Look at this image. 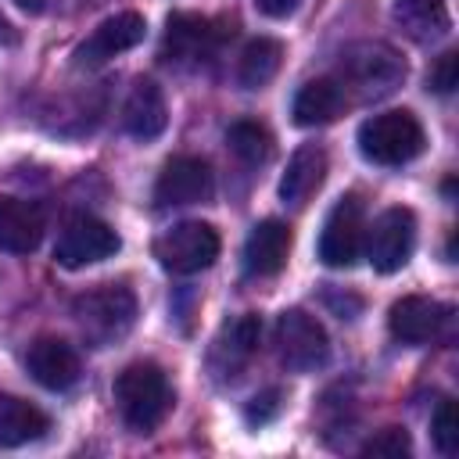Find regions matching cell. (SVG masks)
<instances>
[{
    "label": "cell",
    "instance_id": "obj_1",
    "mask_svg": "<svg viewBox=\"0 0 459 459\" xmlns=\"http://www.w3.org/2000/svg\"><path fill=\"white\" fill-rule=\"evenodd\" d=\"M337 86L344 93V100L366 104V100H380L387 93H394L405 79V61L391 43L380 39H359L348 43L337 57Z\"/></svg>",
    "mask_w": 459,
    "mask_h": 459
},
{
    "label": "cell",
    "instance_id": "obj_2",
    "mask_svg": "<svg viewBox=\"0 0 459 459\" xmlns=\"http://www.w3.org/2000/svg\"><path fill=\"white\" fill-rule=\"evenodd\" d=\"M115 402L129 430L151 434L172 409V387L158 362H133L115 377Z\"/></svg>",
    "mask_w": 459,
    "mask_h": 459
},
{
    "label": "cell",
    "instance_id": "obj_3",
    "mask_svg": "<svg viewBox=\"0 0 459 459\" xmlns=\"http://www.w3.org/2000/svg\"><path fill=\"white\" fill-rule=\"evenodd\" d=\"M72 316L79 333L93 348H108L122 341L136 323V294L122 283H104L72 301Z\"/></svg>",
    "mask_w": 459,
    "mask_h": 459
},
{
    "label": "cell",
    "instance_id": "obj_4",
    "mask_svg": "<svg viewBox=\"0 0 459 459\" xmlns=\"http://www.w3.org/2000/svg\"><path fill=\"white\" fill-rule=\"evenodd\" d=\"M427 143V133L420 118L405 108L369 115L359 126V151L377 165H405L412 161Z\"/></svg>",
    "mask_w": 459,
    "mask_h": 459
},
{
    "label": "cell",
    "instance_id": "obj_5",
    "mask_svg": "<svg viewBox=\"0 0 459 459\" xmlns=\"http://www.w3.org/2000/svg\"><path fill=\"white\" fill-rule=\"evenodd\" d=\"M233 22H215L208 14H190V11H172L165 22V39H161V57L179 68H197L215 50L233 39Z\"/></svg>",
    "mask_w": 459,
    "mask_h": 459
},
{
    "label": "cell",
    "instance_id": "obj_6",
    "mask_svg": "<svg viewBox=\"0 0 459 459\" xmlns=\"http://www.w3.org/2000/svg\"><path fill=\"white\" fill-rule=\"evenodd\" d=\"M273 344H276L280 362H283L287 369H294V373L319 369V366H326V359H330V337H326L323 323H319L316 316L301 312V308L280 312Z\"/></svg>",
    "mask_w": 459,
    "mask_h": 459
},
{
    "label": "cell",
    "instance_id": "obj_7",
    "mask_svg": "<svg viewBox=\"0 0 459 459\" xmlns=\"http://www.w3.org/2000/svg\"><path fill=\"white\" fill-rule=\"evenodd\" d=\"M154 258L161 262V269L179 273V276L201 273L219 258V233L197 219L176 222L172 230H165L154 240Z\"/></svg>",
    "mask_w": 459,
    "mask_h": 459
},
{
    "label": "cell",
    "instance_id": "obj_8",
    "mask_svg": "<svg viewBox=\"0 0 459 459\" xmlns=\"http://www.w3.org/2000/svg\"><path fill=\"white\" fill-rule=\"evenodd\" d=\"M118 247H122V240H118V233L104 219H97V215H72L61 226V233H57L54 258L65 269H82V265L111 258Z\"/></svg>",
    "mask_w": 459,
    "mask_h": 459
},
{
    "label": "cell",
    "instance_id": "obj_9",
    "mask_svg": "<svg viewBox=\"0 0 459 459\" xmlns=\"http://www.w3.org/2000/svg\"><path fill=\"white\" fill-rule=\"evenodd\" d=\"M362 240H366V219H362V201L359 194H344L319 233V258L330 269H348L355 265V258L362 255Z\"/></svg>",
    "mask_w": 459,
    "mask_h": 459
},
{
    "label": "cell",
    "instance_id": "obj_10",
    "mask_svg": "<svg viewBox=\"0 0 459 459\" xmlns=\"http://www.w3.org/2000/svg\"><path fill=\"white\" fill-rule=\"evenodd\" d=\"M362 244H366V255H369L377 273L402 269L416 247V215L409 208H398V204L380 212Z\"/></svg>",
    "mask_w": 459,
    "mask_h": 459
},
{
    "label": "cell",
    "instance_id": "obj_11",
    "mask_svg": "<svg viewBox=\"0 0 459 459\" xmlns=\"http://www.w3.org/2000/svg\"><path fill=\"white\" fill-rule=\"evenodd\" d=\"M215 190L212 165L194 154H176L161 165L158 183H154V201L161 208H179V204H197L208 201Z\"/></svg>",
    "mask_w": 459,
    "mask_h": 459
},
{
    "label": "cell",
    "instance_id": "obj_12",
    "mask_svg": "<svg viewBox=\"0 0 459 459\" xmlns=\"http://www.w3.org/2000/svg\"><path fill=\"white\" fill-rule=\"evenodd\" d=\"M258 341H262V319L255 312H244L237 319H230L219 337L212 341V351H208V369L215 373L219 384H230L244 373V366L255 359L258 351Z\"/></svg>",
    "mask_w": 459,
    "mask_h": 459
},
{
    "label": "cell",
    "instance_id": "obj_13",
    "mask_svg": "<svg viewBox=\"0 0 459 459\" xmlns=\"http://www.w3.org/2000/svg\"><path fill=\"white\" fill-rule=\"evenodd\" d=\"M387 326L402 344H430L452 326V308L427 294H405L391 305Z\"/></svg>",
    "mask_w": 459,
    "mask_h": 459
},
{
    "label": "cell",
    "instance_id": "obj_14",
    "mask_svg": "<svg viewBox=\"0 0 459 459\" xmlns=\"http://www.w3.org/2000/svg\"><path fill=\"white\" fill-rule=\"evenodd\" d=\"M147 32V22L143 14L136 11H118L111 18H104L79 47H75V65L79 68H93V65H104L126 50H133Z\"/></svg>",
    "mask_w": 459,
    "mask_h": 459
},
{
    "label": "cell",
    "instance_id": "obj_15",
    "mask_svg": "<svg viewBox=\"0 0 459 459\" xmlns=\"http://www.w3.org/2000/svg\"><path fill=\"white\" fill-rule=\"evenodd\" d=\"M25 366L32 373L36 384H43L47 391H65L79 380L82 373V362H79V351L61 341V337H36L29 344V355H25Z\"/></svg>",
    "mask_w": 459,
    "mask_h": 459
},
{
    "label": "cell",
    "instance_id": "obj_16",
    "mask_svg": "<svg viewBox=\"0 0 459 459\" xmlns=\"http://www.w3.org/2000/svg\"><path fill=\"white\" fill-rule=\"evenodd\" d=\"M290 255V226L280 219L258 222L244 240V269L247 276H276Z\"/></svg>",
    "mask_w": 459,
    "mask_h": 459
},
{
    "label": "cell",
    "instance_id": "obj_17",
    "mask_svg": "<svg viewBox=\"0 0 459 459\" xmlns=\"http://www.w3.org/2000/svg\"><path fill=\"white\" fill-rule=\"evenodd\" d=\"M169 122V108H165V93L154 79H136L126 104H122V126L129 136L136 140H154L161 136Z\"/></svg>",
    "mask_w": 459,
    "mask_h": 459
},
{
    "label": "cell",
    "instance_id": "obj_18",
    "mask_svg": "<svg viewBox=\"0 0 459 459\" xmlns=\"http://www.w3.org/2000/svg\"><path fill=\"white\" fill-rule=\"evenodd\" d=\"M43 240V212L22 197H0V247L29 255Z\"/></svg>",
    "mask_w": 459,
    "mask_h": 459
},
{
    "label": "cell",
    "instance_id": "obj_19",
    "mask_svg": "<svg viewBox=\"0 0 459 459\" xmlns=\"http://www.w3.org/2000/svg\"><path fill=\"white\" fill-rule=\"evenodd\" d=\"M323 176H326V151L319 143H301L290 161H287V172L280 179V197L283 204H305L319 186H323Z\"/></svg>",
    "mask_w": 459,
    "mask_h": 459
},
{
    "label": "cell",
    "instance_id": "obj_20",
    "mask_svg": "<svg viewBox=\"0 0 459 459\" xmlns=\"http://www.w3.org/2000/svg\"><path fill=\"white\" fill-rule=\"evenodd\" d=\"M47 430H50V420L43 409H36L32 402H25L18 394L0 391V448H18L29 441H39Z\"/></svg>",
    "mask_w": 459,
    "mask_h": 459
},
{
    "label": "cell",
    "instance_id": "obj_21",
    "mask_svg": "<svg viewBox=\"0 0 459 459\" xmlns=\"http://www.w3.org/2000/svg\"><path fill=\"white\" fill-rule=\"evenodd\" d=\"M344 108H348V100H344L337 79H312V82H305V86L294 93L290 115H294L298 126L312 129V126H326V122H333Z\"/></svg>",
    "mask_w": 459,
    "mask_h": 459
},
{
    "label": "cell",
    "instance_id": "obj_22",
    "mask_svg": "<svg viewBox=\"0 0 459 459\" xmlns=\"http://www.w3.org/2000/svg\"><path fill=\"white\" fill-rule=\"evenodd\" d=\"M394 18H398V25H402L416 43L441 39V36L452 29V18H448L445 0H398V4H394Z\"/></svg>",
    "mask_w": 459,
    "mask_h": 459
},
{
    "label": "cell",
    "instance_id": "obj_23",
    "mask_svg": "<svg viewBox=\"0 0 459 459\" xmlns=\"http://www.w3.org/2000/svg\"><path fill=\"white\" fill-rule=\"evenodd\" d=\"M283 65V43L280 39H269V36H258L251 39L244 50H240V61H237V79L244 90H262Z\"/></svg>",
    "mask_w": 459,
    "mask_h": 459
},
{
    "label": "cell",
    "instance_id": "obj_24",
    "mask_svg": "<svg viewBox=\"0 0 459 459\" xmlns=\"http://www.w3.org/2000/svg\"><path fill=\"white\" fill-rule=\"evenodd\" d=\"M226 143L230 151L244 161V165H265L273 158V133L255 122V118H240L226 129Z\"/></svg>",
    "mask_w": 459,
    "mask_h": 459
},
{
    "label": "cell",
    "instance_id": "obj_25",
    "mask_svg": "<svg viewBox=\"0 0 459 459\" xmlns=\"http://www.w3.org/2000/svg\"><path fill=\"white\" fill-rule=\"evenodd\" d=\"M430 437L437 445L441 455H455L459 452V423H455V402L441 398L434 416H430Z\"/></svg>",
    "mask_w": 459,
    "mask_h": 459
},
{
    "label": "cell",
    "instance_id": "obj_26",
    "mask_svg": "<svg viewBox=\"0 0 459 459\" xmlns=\"http://www.w3.org/2000/svg\"><path fill=\"white\" fill-rule=\"evenodd\" d=\"M409 452H412V441L402 427H384L362 445V455H369V459H402Z\"/></svg>",
    "mask_w": 459,
    "mask_h": 459
},
{
    "label": "cell",
    "instance_id": "obj_27",
    "mask_svg": "<svg viewBox=\"0 0 459 459\" xmlns=\"http://www.w3.org/2000/svg\"><path fill=\"white\" fill-rule=\"evenodd\" d=\"M459 86V54L455 50H445L434 68H430V90L434 93H452Z\"/></svg>",
    "mask_w": 459,
    "mask_h": 459
},
{
    "label": "cell",
    "instance_id": "obj_28",
    "mask_svg": "<svg viewBox=\"0 0 459 459\" xmlns=\"http://www.w3.org/2000/svg\"><path fill=\"white\" fill-rule=\"evenodd\" d=\"M280 412V391L276 387H269V391H262V394H255L251 402H247V409H244V416H247V423H269L273 416Z\"/></svg>",
    "mask_w": 459,
    "mask_h": 459
},
{
    "label": "cell",
    "instance_id": "obj_29",
    "mask_svg": "<svg viewBox=\"0 0 459 459\" xmlns=\"http://www.w3.org/2000/svg\"><path fill=\"white\" fill-rule=\"evenodd\" d=\"M301 0H255V7L265 14V18H287L298 11Z\"/></svg>",
    "mask_w": 459,
    "mask_h": 459
},
{
    "label": "cell",
    "instance_id": "obj_30",
    "mask_svg": "<svg viewBox=\"0 0 459 459\" xmlns=\"http://www.w3.org/2000/svg\"><path fill=\"white\" fill-rule=\"evenodd\" d=\"M326 301L341 312V319H351V312H359V298H348V294H344V301H341L333 290H326Z\"/></svg>",
    "mask_w": 459,
    "mask_h": 459
},
{
    "label": "cell",
    "instance_id": "obj_31",
    "mask_svg": "<svg viewBox=\"0 0 459 459\" xmlns=\"http://www.w3.org/2000/svg\"><path fill=\"white\" fill-rule=\"evenodd\" d=\"M14 4H18L22 11H29V14H43V11H47L54 0H14Z\"/></svg>",
    "mask_w": 459,
    "mask_h": 459
},
{
    "label": "cell",
    "instance_id": "obj_32",
    "mask_svg": "<svg viewBox=\"0 0 459 459\" xmlns=\"http://www.w3.org/2000/svg\"><path fill=\"white\" fill-rule=\"evenodd\" d=\"M7 43H14V29H11V22L0 14V47H7Z\"/></svg>",
    "mask_w": 459,
    "mask_h": 459
}]
</instances>
